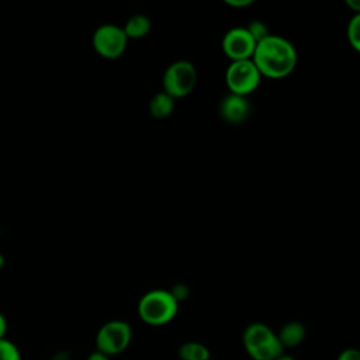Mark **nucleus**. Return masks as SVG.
Here are the masks:
<instances>
[{
  "mask_svg": "<svg viewBox=\"0 0 360 360\" xmlns=\"http://www.w3.org/2000/svg\"><path fill=\"white\" fill-rule=\"evenodd\" d=\"M173 108H174V98L165 91L156 93L149 101V112L152 117L158 120H163L169 117L173 112Z\"/></svg>",
  "mask_w": 360,
  "mask_h": 360,
  "instance_id": "f8f14e48",
  "label": "nucleus"
},
{
  "mask_svg": "<svg viewBox=\"0 0 360 360\" xmlns=\"http://www.w3.org/2000/svg\"><path fill=\"white\" fill-rule=\"evenodd\" d=\"M122 30L128 39L143 38L150 31V20L143 14H135L127 20Z\"/></svg>",
  "mask_w": 360,
  "mask_h": 360,
  "instance_id": "9b49d317",
  "label": "nucleus"
},
{
  "mask_svg": "<svg viewBox=\"0 0 360 360\" xmlns=\"http://www.w3.org/2000/svg\"><path fill=\"white\" fill-rule=\"evenodd\" d=\"M256 41L246 27H235L226 31L222 38V51L232 60L252 59L256 49Z\"/></svg>",
  "mask_w": 360,
  "mask_h": 360,
  "instance_id": "6e6552de",
  "label": "nucleus"
},
{
  "mask_svg": "<svg viewBox=\"0 0 360 360\" xmlns=\"http://www.w3.org/2000/svg\"><path fill=\"white\" fill-rule=\"evenodd\" d=\"M163 91L173 98L190 94L197 84V69L188 60H176L163 73Z\"/></svg>",
  "mask_w": 360,
  "mask_h": 360,
  "instance_id": "39448f33",
  "label": "nucleus"
},
{
  "mask_svg": "<svg viewBox=\"0 0 360 360\" xmlns=\"http://www.w3.org/2000/svg\"><path fill=\"white\" fill-rule=\"evenodd\" d=\"M242 343L248 356L253 360H276L284 354L277 333L262 322H253L242 333Z\"/></svg>",
  "mask_w": 360,
  "mask_h": 360,
  "instance_id": "f03ea898",
  "label": "nucleus"
},
{
  "mask_svg": "<svg viewBox=\"0 0 360 360\" xmlns=\"http://www.w3.org/2000/svg\"><path fill=\"white\" fill-rule=\"evenodd\" d=\"M252 60L262 76L283 79L295 69L298 56L294 45L288 39L270 34L256 44Z\"/></svg>",
  "mask_w": 360,
  "mask_h": 360,
  "instance_id": "f257e3e1",
  "label": "nucleus"
},
{
  "mask_svg": "<svg viewBox=\"0 0 360 360\" xmlns=\"http://www.w3.org/2000/svg\"><path fill=\"white\" fill-rule=\"evenodd\" d=\"M276 360H294V359L290 357V356H287V354H283V356H280V357L276 359Z\"/></svg>",
  "mask_w": 360,
  "mask_h": 360,
  "instance_id": "b1692460",
  "label": "nucleus"
},
{
  "mask_svg": "<svg viewBox=\"0 0 360 360\" xmlns=\"http://www.w3.org/2000/svg\"><path fill=\"white\" fill-rule=\"evenodd\" d=\"M94 51L104 59H118L127 49L128 38L122 30L115 24L100 25L91 38Z\"/></svg>",
  "mask_w": 360,
  "mask_h": 360,
  "instance_id": "0eeeda50",
  "label": "nucleus"
},
{
  "mask_svg": "<svg viewBox=\"0 0 360 360\" xmlns=\"http://www.w3.org/2000/svg\"><path fill=\"white\" fill-rule=\"evenodd\" d=\"M179 357L180 360H211V353L204 343L188 340L179 347Z\"/></svg>",
  "mask_w": 360,
  "mask_h": 360,
  "instance_id": "ddd939ff",
  "label": "nucleus"
},
{
  "mask_svg": "<svg viewBox=\"0 0 360 360\" xmlns=\"http://www.w3.org/2000/svg\"><path fill=\"white\" fill-rule=\"evenodd\" d=\"M347 7L354 11V14H360V0H347Z\"/></svg>",
  "mask_w": 360,
  "mask_h": 360,
  "instance_id": "412c9836",
  "label": "nucleus"
},
{
  "mask_svg": "<svg viewBox=\"0 0 360 360\" xmlns=\"http://www.w3.org/2000/svg\"><path fill=\"white\" fill-rule=\"evenodd\" d=\"M0 360H21L20 349L8 339H0Z\"/></svg>",
  "mask_w": 360,
  "mask_h": 360,
  "instance_id": "2eb2a0df",
  "label": "nucleus"
},
{
  "mask_svg": "<svg viewBox=\"0 0 360 360\" xmlns=\"http://www.w3.org/2000/svg\"><path fill=\"white\" fill-rule=\"evenodd\" d=\"M131 325L122 319H112L101 325L96 335V350L112 357L122 353L131 343Z\"/></svg>",
  "mask_w": 360,
  "mask_h": 360,
  "instance_id": "20e7f679",
  "label": "nucleus"
},
{
  "mask_svg": "<svg viewBox=\"0 0 360 360\" xmlns=\"http://www.w3.org/2000/svg\"><path fill=\"white\" fill-rule=\"evenodd\" d=\"M246 30L250 32V35L255 38L256 42H259V41L264 39L267 35H270L269 27L263 21H259V20L250 21L249 25L246 27Z\"/></svg>",
  "mask_w": 360,
  "mask_h": 360,
  "instance_id": "dca6fc26",
  "label": "nucleus"
},
{
  "mask_svg": "<svg viewBox=\"0 0 360 360\" xmlns=\"http://www.w3.org/2000/svg\"><path fill=\"white\" fill-rule=\"evenodd\" d=\"M305 335H307V330L301 322L290 321L281 326V329L277 333V338L285 350V349H292L301 345L302 340L305 339Z\"/></svg>",
  "mask_w": 360,
  "mask_h": 360,
  "instance_id": "9d476101",
  "label": "nucleus"
},
{
  "mask_svg": "<svg viewBox=\"0 0 360 360\" xmlns=\"http://www.w3.org/2000/svg\"><path fill=\"white\" fill-rule=\"evenodd\" d=\"M347 39L353 49L360 52V14H354L347 24Z\"/></svg>",
  "mask_w": 360,
  "mask_h": 360,
  "instance_id": "4468645a",
  "label": "nucleus"
},
{
  "mask_svg": "<svg viewBox=\"0 0 360 360\" xmlns=\"http://www.w3.org/2000/svg\"><path fill=\"white\" fill-rule=\"evenodd\" d=\"M260 72L252 59L231 62L225 72V83L232 94L242 97L253 93L260 84Z\"/></svg>",
  "mask_w": 360,
  "mask_h": 360,
  "instance_id": "423d86ee",
  "label": "nucleus"
},
{
  "mask_svg": "<svg viewBox=\"0 0 360 360\" xmlns=\"http://www.w3.org/2000/svg\"><path fill=\"white\" fill-rule=\"evenodd\" d=\"M225 3L231 7H248L253 3V0H225Z\"/></svg>",
  "mask_w": 360,
  "mask_h": 360,
  "instance_id": "6ab92c4d",
  "label": "nucleus"
},
{
  "mask_svg": "<svg viewBox=\"0 0 360 360\" xmlns=\"http://www.w3.org/2000/svg\"><path fill=\"white\" fill-rule=\"evenodd\" d=\"M86 360H111V357H108V356H105V354H103V353L96 350L91 354H89V357Z\"/></svg>",
  "mask_w": 360,
  "mask_h": 360,
  "instance_id": "4be33fe9",
  "label": "nucleus"
},
{
  "mask_svg": "<svg viewBox=\"0 0 360 360\" xmlns=\"http://www.w3.org/2000/svg\"><path fill=\"white\" fill-rule=\"evenodd\" d=\"M7 333V319L6 316L0 312V339H4Z\"/></svg>",
  "mask_w": 360,
  "mask_h": 360,
  "instance_id": "aec40b11",
  "label": "nucleus"
},
{
  "mask_svg": "<svg viewBox=\"0 0 360 360\" xmlns=\"http://www.w3.org/2000/svg\"><path fill=\"white\" fill-rule=\"evenodd\" d=\"M170 292L173 294V297L176 298V301L180 302V301H183V300L187 298V295H188V288H187V285H184V284H176V285L170 290Z\"/></svg>",
  "mask_w": 360,
  "mask_h": 360,
  "instance_id": "a211bd4d",
  "label": "nucleus"
},
{
  "mask_svg": "<svg viewBox=\"0 0 360 360\" xmlns=\"http://www.w3.org/2000/svg\"><path fill=\"white\" fill-rule=\"evenodd\" d=\"M51 360H72V357H70V354L68 352H58V353H55L52 356Z\"/></svg>",
  "mask_w": 360,
  "mask_h": 360,
  "instance_id": "5701e85b",
  "label": "nucleus"
},
{
  "mask_svg": "<svg viewBox=\"0 0 360 360\" xmlns=\"http://www.w3.org/2000/svg\"><path fill=\"white\" fill-rule=\"evenodd\" d=\"M250 114V105L246 97L229 93L219 103V115L228 124H240Z\"/></svg>",
  "mask_w": 360,
  "mask_h": 360,
  "instance_id": "1a4fd4ad",
  "label": "nucleus"
},
{
  "mask_svg": "<svg viewBox=\"0 0 360 360\" xmlns=\"http://www.w3.org/2000/svg\"><path fill=\"white\" fill-rule=\"evenodd\" d=\"M336 360H360V350L356 347H347L339 353Z\"/></svg>",
  "mask_w": 360,
  "mask_h": 360,
  "instance_id": "f3484780",
  "label": "nucleus"
},
{
  "mask_svg": "<svg viewBox=\"0 0 360 360\" xmlns=\"http://www.w3.org/2000/svg\"><path fill=\"white\" fill-rule=\"evenodd\" d=\"M177 311L179 302L167 290H150L138 302L139 318L150 326H162L172 322Z\"/></svg>",
  "mask_w": 360,
  "mask_h": 360,
  "instance_id": "7ed1b4c3",
  "label": "nucleus"
},
{
  "mask_svg": "<svg viewBox=\"0 0 360 360\" xmlns=\"http://www.w3.org/2000/svg\"><path fill=\"white\" fill-rule=\"evenodd\" d=\"M3 264H4V257L3 255H0V267H3Z\"/></svg>",
  "mask_w": 360,
  "mask_h": 360,
  "instance_id": "393cba45",
  "label": "nucleus"
}]
</instances>
